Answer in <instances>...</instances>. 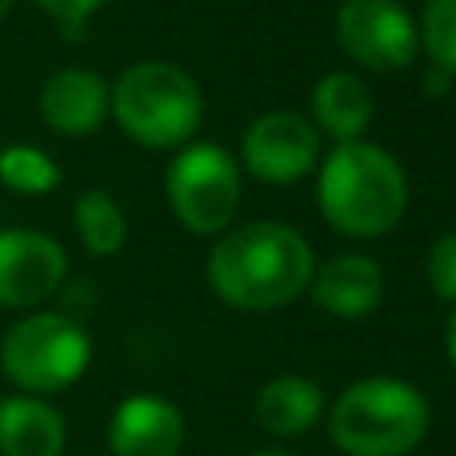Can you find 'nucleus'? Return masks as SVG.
<instances>
[{
	"label": "nucleus",
	"mask_w": 456,
	"mask_h": 456,
	"mask_svg": "<svg viewBox=\"0 0 456 456\" xmlns=\"http://www.w3.org/2000/svg\"><path fill=\"white\" fill-rule=\"evenodd\" d=\"M77 232L85 240V248L93 256H112V252L125 248V236H128V224H125V213L120 205L101 189H88L77 197Z\"/></svg>",
	"instance_id": "16"
},
{
	"label": "nucleus",
	"mask_w": 456,
	"mask_h": 456,
	"mask_svg": "<svg viewBox=\"0 0 456 456\" xmlns=\"http://www.w3.org/2000/svg\"><path fill=\"white\" fill-rule=\"evenodd\" d=\"M308 289H313L316 308H324L329 316L361 321L385 297V273L377 260L361 256V252H345V256H332L329 265L313 268Z\"/></svg>",
	"instance_id": "12"
},
{
	"label": "nucleus",
	"mask_w": 456,
	"mask_h": 456,
	"mask_svg": "<svg viewBox=\"0 0 456 456\" xmlns=\"http://www.w3.org/2000/svg\"><path fill=\"white\" fill-rule=\"evenodd\" d=\"M112 112L117 125L144 149H173L184 144L200 125V101L197 80L184 69L165 61L133 64L112 88Z\"/></svg>",
	"instance_id": "4"
},
{
	"label": "nucleus",
	"mask_w": 456,
	"mask_h": 456,
	"mask_svg": "<svg viewBox=\"0 0 456 456\" xmlns=\"http://www.w3.org/2000/svg\"><path fill=\"white\" fill-rule=\"evenodd\" d=\"M337 40L364 69H404L417 61L420 28L396 0H345L337 12Z\"/></svg>",
	"instance_id": "7"
},
{
	"label": "nucleus",
	"mask_w": 456,
	"mask_h": 456,
	"mask_svg": "<svg viewBox=\"0 0 456 456\" xmlns=\"http://www.w3.org/2000/svg\"><path fill=\"white\" fill-rule=\"evenodd\" d=\"M252 412H256V425L268 436L292 441V436H305L321 420L324 393L321 385H313L305 377H276L256 393V409Z\"/></svg>",
	"instance_id": "14"
},
{
	"label": "nucleus",
	"mask_w": 456,
	"mask_h": 456,
	"mask_svg": "<svg viewBox=\"0 0 456 456\" xmlns=\"http://www.w3.org/2000/svg\"><path fill=\"white\" fill-rule=\"evenodd\" d=\"M409 208L404 168L380 144L348 141L329 152L321 168V213L337 232L372 240L401 224Z\"/></svg>",
	"instance_id": "2"
},
{
	"label": "nucleus",
	"mask_w": 456,
	"mask_h": 456,
	"mask_svg": "<svg viewBox=\"0 0 456 456\" xmlns=\"http://www.w3.org/2000/svg\"><path fill=\"white\" fill-rule=\"evenodd\" d=\"M8 8H12V0H0V16H8Z\"/></svg>",
	"instance_id": "23"
},
{
	"label": "nucleus",
	"mask_w": 456,
	"mask_h": 456,
	"mask_svg": "<svg viewBox=\"0 0 456 456\" xmlns=\"http://www.w3.org/2000/svg\"><path fill=\"white\" fill-rule=\"evenodd\" d=\"M449 356H452V364H456V313L449 316Z\"/></svg>",
	"instance_id": "21"
},
{
	"label": "nucleus",
	"mask_w": 456,
	"mask_h": 456,
	"mask_svg": "<svg viewBox=\"0 0 456 456\" xmlns=\"http://www.w3.org/2000/svg\"><path fill=\"white\" fill-rule=\"evenodd\" d=\"M37 4L45 8L53 20H61L64 28H80V24H85L88 16L104 4V0H37Z\"/></svg>",
	"instance_id": "20"
},
{
	"label": "nucleus",
	"mask_w": 456,
	"mask_h": 456,
	"mask_svg": "<svg viewBox=\"0 0 456 456\" xmlns=\"http://www.w3.org/2000/svg\"><path fill=\"white\" fill-rule=\"evenodd\" d=\"M313 120L337 144L361 141V133L372 120V96L364 88V80L353 77V72H329L313 88Z\"/></svg>",
	"instance_id": "15"
},
{
	"label": "nucleus",
	"mask_w": 456,
	"mask_h": 456,
	"mask_svg": "<svg viewBox=\"0 0 456 456\" xmlns=\"http://www.w3.org/2000/svg\"><path fill=\"white\" fill-rule=\"evenodd\" d=\"M69 273L64 248L32 228L0 232V308H32L61 289Z\"/></svg>",
	"instance_id": "9"
},
{
	"label": "nucleus",
	"mask_w": 456,
	"mask_h": 456,
	"mask_svg": "<svg viewBox=\"0 0 456 456\" xmlns=\"http://www.w3.org/2000/svg\"><path fill=\"white\" fill-rule=\"evenodd\" d=\"M313 268V248L297 228L256 221L221 236L208 256V284L228 308L273 313L308 289Z\"/></svg>",
	"instance_id": "1"
},
{
	"label": "nucleus",
	"mask_w": 456,
	"mask_h": 456,
	"mask_svg": "<svg viewBox=\"0 0 456 456\" xmlns=\"http://www.w3.org/2000/svg\"><path fill=\"white\" fill-rule=\"evenodd\" d=\"M252 456H297V452H284V449H265V452H252Z\"/></svg>",
	"instance_id": "22"
},
{
	"label": "nucleus",
	"mask_w": 456,
	"mask_h": 456,
	"mask_svg": "<svg viewBox=\"0 0 456 456\" xmlns=\"http://www.w3.org/2000/svg\"><path fill=\"white\" fill-rule=\"evenodd\" d=\"M168 205L197 236H216L240 208V168L221 144H192L168 165Z\"/></svg>",
	"instance_id": "6"
},
{
	"label": "nucleus",
	"mask_w": 456,
	"mask_h": 456,
	"mask_svg": "<svg viewBox=\"0 0 456 456\" xmlns=\"http://www.w3.org/2000/svg\"><path fill=\"white\" fill-rule=\"evenodd\" d=\"M316 157H321V136L300 112H265L244 133V165L256 181L292 184L316 165Z\"/></svg>",
	"instance_id": "8"
},
{
	"label": "nucleus",
	"mask_w": 456,
	"mask_h": 456,
	"mask_svg": "<svg viewBox=\"0 0 456 456\" xmlns=\"http://www.w3.org/2000/svg\"><path fill=\"white\" fill-rule=\"evenodd\" d=\"M428 284L441 300H456V232L441 236L428 252Z\"/></svg>",
	"instance_id": "19"
},
{
	"label": "nucleus",
	"mask_w": 456,
	"mask_h": 456,
	"mask_svg": "<svg viewBox=\"0 0 456 456\" xmlns=\"http://www.w3.org/2000/svg\"><path fill=\"white\" fill-rule=\"evenodd\" d=\"M64 420L40 396L0 401V456H61Z\"/></svg>",
	"instance_id": "13"
},
{
	"label": "nucleus",
	"mask_w": 456,
	"mask_h": 456,
	"mask_svg": "<svg viewBox=\"0 0 456 456\" xmlns=\"http://www.w3.org/2000/svg\"><path fill=\"white\" fill-rule=\"evenodd\" d=\"M428 401L396 377L348 385L329 412V436L345 456H409L428 433Z\"/></svg>",
	"instance_id": "3"
},
{
	"label": "nucleus",
	"mask_w": 456,
	"mask_h": 456,
	"mask_svg": "<svg viewBox=\"0 0 456 456\" xmlns=\"http://www.w3.org/2000/svg\"><path fill=\"white\" fill-rule=\"evenodd\" d=\"M112 88L88 69H61L40 88V117L61 136H88L104 125Z\"/></svg>",
	"instance_id": "11"
},
{
	"label": "nucleus",
	"mask_w": 456,
	"mask_h": 456,
	"mask_svg": "<svg viewBox=\"0 0 456 456\" xmlns=\"http://www.w3.org/2000/svg\"><path fill=\"white\" fill-rule=\"evenodd\" d=\"M0 181L24 197H45L61 184V168L48 152L32 149V144H8L0 152Z\"/></svg>",
	"instance_id": "17"
},
{
	"label": "nucleus",
	"mask_w": 456,
	"mask_h": 456,
	"mask_svg": "<svg viewBox=\"0 0 456 456\" xmlns=\"http://www.w3.org/2000/svg\"><path fill=\"white\" fill-rule=\"evenodd\" d=\"M112 456H181L184 449V417L165 396L136 393L125 396L109 425Z\"/></svg>",
	"instance_id": "10"
},
{
	"label": "nucleus",
	"mask_w": 456,
	"mask_h": 456,
	"mask_svg": "<svg viewBox=\"0 0 456 456\" xmlns=\"http://www.w3.org/2000/svg\"><path fill=\"white\" fill-rule=\"evenodd\" d=\"M93 361V340L72 316L32 313L8 329L0 345V369L28 396H48L77 385Z\"/></svg>",
	"instance_id": "5"
},
{
	"label": "nucleus",
	"mask_w": 456,
	"mask_h": 456,
	"mask_svg": "<svg viewBox=\"0 0 456 456\" xmlns=\"http://www.w3.org/2000/svg\"><path fill=\"white\" fill-rule=\"evenodd\" d=\"M420 37L436 69L456 77V0H428Z\"/></svg>",
	"instance_id": "18"
}]
</instances>
